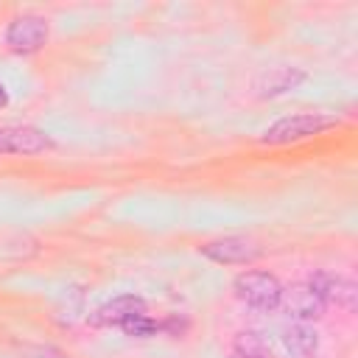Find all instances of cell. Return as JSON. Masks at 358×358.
I'll list each match as a JSON object with an SVG mask.
<instances>
[{"label": "cell", "instance_id": "cell-7", "mask_svg": "<svg viewBox=\"0 0 358 358\" xmlns=\"http://www.w3.org/2000/svg\"><path fill=\"white\" fill-rule=\"evenodd\" d=\"M143 313H148V305H145V299L143 296H134V294H120V296H115V299H109V302H103L101 308H95L92 313H90V324H95V327H123L129 319H134V316H143Z\"/></svg>", "mask_w": 358, "mask_h": 358}, {"label": "cell", "instance_id": "cell-1", "mask_svg": "<svg viewBox=\"0 0 358 358\" xmlns=\"http://www.w3.org/2000/svg\"><path fill=\"white\" fill-rule=\"evenodd\" d=\"M333 126H338V120L333 115H324V112H294V115H285V117L274 120L260 134V143L263 145L299 143V140H308L313 134H322V131H327Z\"/></svg>", "mask_w": 358, "mask_h": 358}, {"label": "cell", "instance_id": "cell-3", "mask_svg": "<svg viewBox=\"0 0 358 358\" xmlns=\"http://www.w3.org/2000/svg\"><path fill=\"white\" fill-rule=\"evenodd\" d=\"M50 25L42 14H17L6 28V48L17 56H31L45 48Z\"/></svg>", "mask_w": 358, "mask_h": 358}, {"label": "cell", "instance_id": "cell-5", "mask_svg": "<svg viewBox=\"0 0 358 358\" xmlns=\"http://www.w3.org/2000/svg\"><path fill=\"white\" fill-rule=\"evenodd\" d=\"M199 252L207 260L221 263V266H246V263L260 257V246L252 238H243V235H224V238L207 241V243L199 246Z\"/></svg>", "mask_w": 358, "mask_h": 358}, {"label": "cell", "instance_id": "cell-9", "mask_svg": "<svg viewBox=\"0 0 358 358\" xmlns=\"http://www.w3.org/2000/svg\"><path fill=\"white\" fill-rule=\"evenodd\" d=\"M282 344L294 358H310L319 347V333L310 322H291L282 330Z\"/></svg>", "mask_w": 358, "mask_h": 358}, {"label": "cell", "instance_id": "cell-6", "mask_svg": "<svg viewBox=\"0 0 358 358\" xmlns=\"http://www.w3.org/2000/svg\"><path fill=\"white\" fill-rule=\"evenodd\" d=\"M308 285L319 294V299L324 305H336L344 310H352L358 302V285L344 277V274H333V271H313L308 277Z\"/></svg>", "mask_w": 358, "mask_h": 358}, {"label": "cell", "instance_id": "cell-12", "mask_svg": "<svg viewBox=\"0 0 358 358\" xmlns=\"http://www.w3.org/2000/svg\"><path fill=\"white\" fill-rule=\"evenodd\" d=\"M8 106V90H6V84L0 81V109H6Z\"/></svg>", "mask_w": 358, "mask_h": 358}, {"label": "cell", "instance_id": "cell-8", "mask_svg": "<svg viewBox=\"0 0 358 358\" xmlns=\"http://www.w3.org/2000/svg\"><path fill=\"white\" fill-rule=\"evenodd\" d=\"M280 308H285L294 322H313L324 313V302L319 299V294L308 282H296L291 288H282Z\"/></svg>", "mask_w": 358, "mask_h": 358}, {"label": "cell", "instance_id": "cell-2", "mask_svg": "<svg viewBox=\"0 0 358 358\" xmlns=\"http://www.w3.org/2000/svg\"><path fill=\"white\" fill-rule=\"evenodd\" d=\"M282 282L268 274V271H260V268H249V271H241L232 282V291L235 296L255 308V310H277L280 308V299H282Z\"/></svg>", "mask_w": 358, "mask_h": 358}, {"label": "cell", "instance_id": "cell-10", "mask_svg": "<svg viewBox=\"0 0 358 358\" xmlns=\"http://www.w3.org/2000/svg\"><path fill=\"white\" fill-rule=\"evenodd\" d=\"M302 81H305V70H299V67H274L260 78L257 90H260V98H274V95H282V92L294 90Z\"/></svg>", "mask_w": 358, "mask_h": 358}, {"label": "cell", "instance_id": "cell-11", "mask_svg": "<svg viewBox=\"0 0 358 358\" xmlns=\"http://www.w3.org/2000/svg\"><path fill=\"white\" fill-rule=\"evenodd\" d=\"M120 330H123L126 336H131V338H148V336H157V333L165 330V327H162V322H157V319H151L148 313H143V316L129 319Z\"/></svg>", "mask_w": 358, "mask_h": 358}, {"label": "cell", "instance_id": "cell-4", "mask_svg": "<svg viewBox=\"0 0 358 358\" xmlns=\"http://www.w3.org/2000/svg\"><path fill=\"white\" fill-rule=\"evenodd\" d=\"M50 148H53V140L31 123H6V126H0V154L34 157V154H45Z\"/></svg>", "mask_w": 358, "mask_h": 358}]
</instances>
